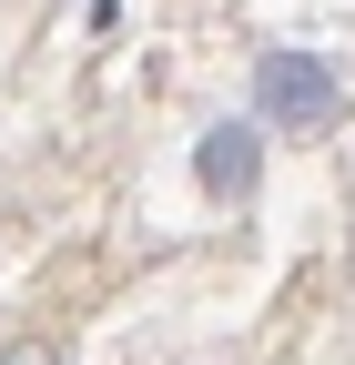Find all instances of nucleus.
I'll return each mask as SVG.
<instances>
[{"instance_id":"1","label":"nucleus","mask_w":355,"mask_h":365,"mask_svg":"<svg viewBox=\"0 0 355 365\" xmlns=\"http://www.w3.org/2000/svg\"><path fill=\"white\" fill-rule=\"evenodd\" d=\"M254 102H264L274 132H335L345 81H335V61H315V51H264V61H254Z\"/></svg>"},{"instance_id":"2","label":"nucleus","mask_w":355,"mask_h":365,"mask_svg":"<svg viewBox=\"0 0 355 365\" xmlns=\"http://www.w3.org/2000/svg\"><path fill=\"white\" fill-rule=\"evenodd\" d=\"M193 173H203V193H213V203H244V193H254V173H264L254 122H213V132H203V153H193Z\"/></svg>"},{"instance_id":"3","label":"nucleus","mask_w":355,"mask_h":365,"mask_svg":"<svg viewBox=\"0 0 355 365\" xmlns=\"http://www.w3.org/2000/svg\"><path fill=\"white\" fill-rule=\"evenodd\" d=\"M0 365H61L51 345H11V355H0Z\"/></svg>"}]
</instances>
